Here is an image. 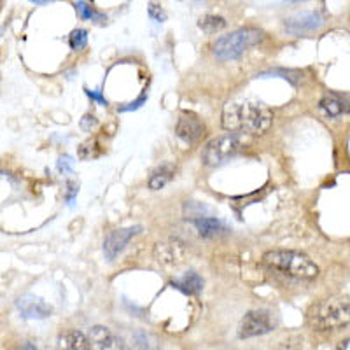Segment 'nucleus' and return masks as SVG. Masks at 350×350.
Listing matches in <instances>:
<instances>
[{
    "label": "nucleus",
    "instance_id": "obj_1",
    "mask_svg": "<svg viewBox=\"0 0 350 350\" xmlns=\"http://www.w3.org/2000/svg\"><path fill=\"white\" fill-rule=\"evenodd\" d=\"M271 116L270 109L254 102L245 104H228L223 112V126L231 133H249V135H261L270 128Z\"/></svg>",
    "mask_w": 350,
    "mask_h": 350
},
{
    "label": "nucleus",
    "instance_id": "obj_2",
    "mask_svg": "<svg viewBox=\"0 0 350 350\" xmlns=\"http://www.w3.org/2000/svg\"><path fill=\"white\" fill-rule=\"evenodd\" d=\"M265 265L279 273L301 280H312L319 275V268L303 252L296 251H270L262 258Z\"/></svg>",
    "mask_w": 350,
    "mask_h": 350
},
{
    "label": "nucleus",
    "instance_id": "obj_3",
    "mask_svg": "<svg viewBox=\"0 0 350 350\" xmlns=\"http://www.w3.org/2000/svg\"><path fill=\"white\" fill-rule=\"evenodd\" d=\"M350 319V305L347 298H329L312 306L308 324L315 331H331L347 326Z\"/></svg>",
    "mask_w": 350,
    "mask_h": 350
},
{
    "label": "nucleus",
    "instance_id": "obj_4",
    "mask_svg": "<svg viewBox=\"0 0 350 350\" xmlns=\"http://www.w3.org/2000/svg\"><path fill=\"white\" fill-rule=\"evenodd\" d=\"M262 39H265V33L258 28H240V30L221 37L215 42L214 53L221 62L237 60L247 49H251Z\"/></svg>",
    "mask_w": 350,
    "mask_h": 350
},
{
    "label": "nucleus",
    "instance_id": "obj_5",
    "mask_svg": "<svg viewBox=\"0 0 350 350\" xmlns=\"http://www.w3.org/2000/svg\"><path fill=\"white\" fill-rule=\"evenodd\" d=\"M242 151V140L237 133H228L212 139L203 151L202 159L207 167H221L230 161L233 156Z\"/></svg>",
    "mask_w": 350,
    "mask_h": 350
},
{
    "label": "nucleus",
    "instance_id": "obj_6",
    "mask_svg": "<svg viewBox=\"0 0 350 350\" xmlns=\"http://www.w3.org/2000/svg\"><path fill=\"white\" fill-rule=\"evenodd\" d=\"M277 326V319H275L273 312L270 310H251L247 312L242 317L239 324V338H254V336H261L270 331L275 329Z\"/></svg>",
    "mask_w": 350,
    "mask_h": 350
},
{
    "label": "nucleus",
    "instance_id": "obj_7",
    "mask_svg": "<svg viewBox=\"0 0 350 350\" xmlns=\"http://www.w3.org/2000/svg\"><path fill=\"white\" fill-rule=\"evenodd\" d=\"M154 256L159 265L167 268H175L186 261L187 249L179 239H170L167 242H159L154 249Z\"/></svg>",
    "mask_w": 350,
    "mask_h": 350
},
{
    "label": "nucleus",
    "instance_id": "obj_8",
    "mask_svg": "<svg viewBox=\"0 0 350 350\" xmlns=\"http://www.w3.org/2000/svg\"><path fill=\"white\" fill-rule=\"evenodd\" d=\"M142 231V226H130L121 228V230L111 231L104 240V254L109 261H114L121 252L124 251V247L128 245L133 237H137Z\"/></svg>",
    "mask_w": 350,
    "mask_h": 350
},
{
    "label": "nucleus",
    "instance_id": "obj_9",
    "mask_svg": "<svg viewBox=\"0 0 350 350\" xmlns=\"http://www.w3.org/2000/svg\"><path fill=\"white\" fill-rule=\"evenodd\" d=\"M323 27V16L315 11L299 12L296 16L286 20V30L293 36H303L310 33Z\"/></svg>",
    "mask_w": 350,
    "mask_h": 350
},
{
    "label": "nucleus",
    "instance_id": "obj_10",
    "mask_svg": "<svg viewBox=\"0 0 350 350\" xmlns=\"http://www.w3.org/2000/svg\"><path fill=\"white\" fill-rule=\"evenodd\" d=\"M90 342L95 350H130V347L116 336L109 327L95 326L90 333Z\"/></svg>",
    "mask_w": 350,
    "mask_h": 350
},
{
    "label": "nucleus",
    "instance_id": "obj_11",
    "mask_svg": "<svg viewBox=\"0 0 350 350\" xmlns=\"http://www.w3.org/2000/svg\"><path fill=\"white\" fill-rule=\"evenodd\" d=\"M16 308L27 319H48L53 314L51 305L33 295H25L18 298Z\"/></svg>",
    "mask_w": 350,
    "mask_h": 350
},
{
    "label": "nucleus",
    "instance_id": "obj_12",
    "mask_svg": "<svg viewBox=\"0 0 350 350\" xmlns=\"http://www.w3.org/2000/svg\"><path fill=\"white\" fill-rule=\"evenodd\" d=\"M175 133L179 139H183L184 142H196L203 137L205 133V126H203L202 121L193 114H183L177 121V126H175Z\"/></svg>",
    "mask_w": 350,
    "mask_h": 350
},
{
    "label": "nucleus",
    "instance_id": "obj_13",
    "mask_svg": "<svg viewBox=\"0 0 350 350\" xmlns=\"http://www.w3.org/2000/svg\"><path fill=\"white\" fill-rule=\"evenodd\" d=\"M56 350H93V345L86 334L77 329H70L58 336Z\"/></svg>",
    "mask_w": 350,
    "mask_h": 350
},
{
    "label": "nucleus",
    "instance_id": "obj_14",
    "mask_svg": "<svg viewBox=\"0 0 350 350\" xmlns=\"http://www.w3.org/2000/svg\"><path fill=\"white\" fill-rule=\"evenodd\" d=\"M172 286L183 291L184 295H200L203 291V279L196 271H187L179 279L172 280Z\"/></svg>",
    "mask_w": 350,
    "mask_h": 350
},
{
    "label": "nucleus",
    "instance_id": "obj_15",
    "mask_svg": "<svg viewBox=\"0 0 350 350\" xmlns=\"http://www.w3.org/2000/svg\"><path fill=\"white\" fill-rule=\"evenodd\" d=\"M319 107L323 109V112L327 116V118H338V116H342L343 112L349 111L345 96L336 95V93H329V95L324 96V98L321 100Z\"/></svg>",
    "mask_w": 350,
    "mask_h": 350
},
{
    "label": "nucleus",
    "instance_id": "obj_16",
    "mask_svg": "<svg viewBox=\"0 0 350 350\" xmlns=\"http://www.w3.org/2000/svg\"><path fill=\"white\" fill-rule=\"evenodd\" d=\"M193 224H195L196 231H198L202 237H215L224 230L223 223H221V221H217V219H214V217L193 219Z\"/></svg>",
    "mask_w": 350,
    "mask_h": 350
},
{
    "label": "nucleus",
    "instance_id": "obj_17",
    "mask_svg": "<svg viewBox=\"0 0 350 350\" xmlns=\"http://www.w3.org/2000/svg\"><path fill=\"white\" fill-rule=\"evenodd\" d=\"M172 177H174V167L172 165H163V167H159L158 170L152 172V175L149 177V187L158 191V189H161V187H165L170 183Z\"/></svg>",
    "mask_w": 350,
    "mask_h": 350
},
{
    "label": "nucleus",
    "instance_id": "obj_18",
    "mask_svg": "<svg viewBox=\"0 0 350 350\" xmlns=\"http://www.w3.org/2000/svg\"><path fill=\"white\" fill-rule=\"evenodd\" d=\"M198 27L205 33H217L226 28V20L223 16H215V14H205L203 18H200Z\"/></svg>",
    "mask_w": 350,
    "mask_h": 350
},
{
    "label": "nucleus",
    "instance_id": "obj_19",
    "mask_svg": "<svg viewBox=\"0 0 350 350\" xmlns=\"http://www.w3.org/2000/svg\"><path fill=\"white\" fill-rule=\"evenodd\" d=\"M88 44V32L83 28H77L68 36V46H70L74 51H81V49L86 48Z\"/></svg>",
    "mask_w": 350,
    "mask_h": 350
},
{
    "label": "nucleus",
    "instance_id": "obj_20",
    "mask_svg": "<svg viewBox=\"0 0 350 350\" xmlns=\"http://www.w3.org/2000/svg\"><path fill=\"white\" fill-rule=\"evenodd\" d=\"M76 11H77V14H79L81 20H84V21H100V20H104V16H102L100 12H96L93 8H90V5H88L86 2H77V4H76Z\"/></svg>",
    "mask_w": 350,
    "mask_h": 350
},
{
    "label": "nucleus",
    "instance_id": "obj_21",
    "mask_svg": "<svg viewBox=\"0 0 350 350\" xmlns=\"http://www.w3.org/2000/svg\"><path fill=\"white\" fill-rule=\"evenodd\" d=\"M261 76H282V79H287L289 83H293V84H299V81H301V74H299V72L282 70V68H279V70L265 72V74H261Z\"/></svg>",
    "mask_w": 350,
    "mask_h": 350
},
{
    "label": "nucleus",
    "instance_id": "obj_22",
    "mask_svg": "<svg viewBox=\"0 0 350 350\" xmlns=\"http://www.w3.org/2000/svg\"><path fill=\"white\" fill-rule=\"evenodd\" d=\"M148 12H149V18L154 21H158V23H165L167 21V12L163 11V8L159 4H156V2H151V4L148 5Z\"/></svg>",
    "mask_w": 350,
    "mask_h": 350
},
{
    "label": "nucleus",
    "instance_id": "obj_23",
    "mask_svg": "<svg viewBox=\"0 0 350 350\" xmlns=\"http://www.w3.org/2000/svg\"><path fill=\"white\" fill-rule=\"evenodd\" d=\"M56 168H58V172H62V174H70L72 168H74V159H72V156H60L58 161H56Z\"/></svg>",
    "mask_w": 350,
    "mask_h": 350
},
{
    "label": "nucleus",
    "instance_id": "obj_24",
    "mask_svg": "<svg viewBox=\"0 0 350 350\" xmlns=\"http://www.w3.org/2000/svg\"><path fill=\"white\" fill-rule=\"evenodd\" d=\"M96 126H98V121H96L95 116L86 114L83 120H81V128H83L84 131H92V130H95Z\"/></svg>",
    "mask_w": 350,
    "mask_h": 350
},
{
    "label": "nucleus",
    "instance_id": "obj_25",
    "mask_svg": "<svg viewBox=\"0 0 350 350\" xmlns=\"http://www.w3.org/2000/svg\"><path fill=\"white\" fill-rule=\"evenodd\" d=\"M146 100H148V96H146V93H144V95L140 96L139 100H135V102H131V104H128L126 107H121L120 111H121V112H126V111H133V109H139L140 105H142L144 102H146Z\"/></svg>",
    "mask_w": 350,
    "mask_h": 350
},
{
    "label": "nucleus",
    "instance_id": "obj_26",
    "mask_svg": "<svg viewBox=\"0 0 350 350\" xmlns=\"http://www.w3.org/2000/svg\"><path fill=\"white\" fill-rule=\"evenodd\" d=\"M84 92H86V95L90 96V98L96 100V102H98V104L107 105V100H105L104 96H102V93H100V92H92V90H84Z\"/></svg>",
    "mask_w": 350,
    "mask_h": 350
},
{
    "label": "nucleus",
    "instance_id": "obj_27",
    "mask_svg": "<svg viewBox=\"0 0 350 350\" xmlns=\"http://www.w3.org/2000/svg\"><path fill=\"white\" fill-rule=\"evenodd\" d=\"M68 189H70V193H68L67 200L68 202H72V200H74V196L77 195V186L74 183H68Z\"/></svg>",
    "mask_w": 350,
    "mask_h": 350
},
{
    "label": "nucleus",
    "instance_id": "obj_28",
    "mask_svg": "<svg viewBox=\"0 0 350 350\" xmlns=\"http://www.w3.org/2000/svg\"><path fill=\"white\" fill-rule=\"evenodd\" d=\"M343 345L338 347V350H349V340H345V342H342Z\"/></svg>",
    "mask_w": 350,
    "mask_h": 350
},
{
    "label": "nucleus",
    "instance_id": "obj_29",
    "mask_svg": "<svg viewBox=\"0 0 350 350\" xmlns=\"http://www.w3.org/2000/svg\"><path fill=\"white\" fill-rule=\"evenodd\" d=\"M21 350H37V349H36V347H32V345H28V343H27V345H25V347H23V349H21Z\"/></svg>",
    "mask_w": 350,
    "mask_h": 350
},
{
    "label": "nucleus",
    "instance_id": "obj_30",
    "mask_svg": "<svg viewBox=\"0 0 350 350\" xmlns=\"http://www.w3.org/2000/svg\"><path fill=\"white\" fill-rule=\"evenodd\" d=\"M32 2H40V0H32Z\"/></svg>",
    "mask_w": 350,
    "mask_h": 350
}]
</instances>
